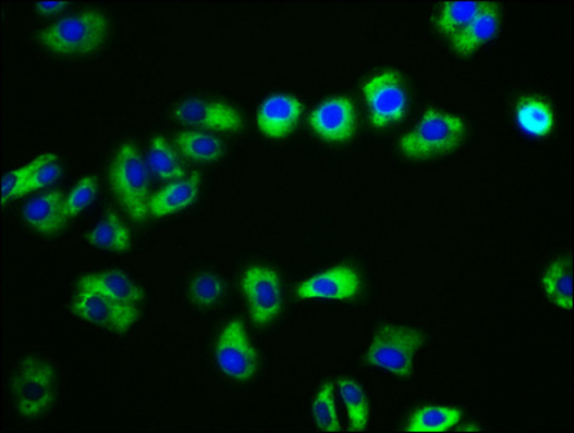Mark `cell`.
<instances>
[{"label": "cell", "mask_w": 574, "mask_h": 433, "mask_svg": "<svg viewBox=\"0 0 574 433\" xmlns=\"http://www.w3.org/2000/svg\"><path fill=\"white\" fill-rule=\"evenodd\" d=\"M109 34V16L95 8L52 22L39 30L37 39L52 54L86 57L101 50Z\"/></svg>", "instance_id": "cell-1"}, {"label": "cell", "mask_w": 574, "mask_h": 433, "mask_svg": "<svg viewBox=\"0 0 574 433\" xmlns=\"http://www.w3.org/2000/svg\"><path fill=\"white\" fill-rule=\"evenodd\" d=\"M466 136L464 119L438 109L426 110L417 125L399 139L404 158L422 162L460 148Z\"/></svg>", "instance_id": "cell-2"}, {"label": "cell", "mask_w": 574, "mask_h": 433, "mask_svg": "<svg viewBox=\"0 0 574 433\" xmlns=\"http://www.w3.org/2000/svg\"><path fill=\"white\" fill-rule=\"evenodd\" d=\"M109 185L133 221L142 223L148 219L149 170L135 144L124 143L115 150L109 166Z\"/></svg>", "instance_id": "cell-3"}, {"label": "cell", "mask_w": 574, "mask_h": 433, "mask_svg": "<svg viewBox=\"0 0 574 433\" xmlns=\"http://www.w3.org/2000/svg\"><path fill=\"white\" fill-rule=\"evenodd\" d=\"M12 395L22 418L46 415L57 399V374L51 362L37 356L25 357L13 373Z\"/></svg>", "instance_id": "cell-4"}, {"label": "cell", "mask_w": 574, "mask_h": 433, "mask_svg": "<svg viewBox=\"0 0 574 433\" xmlns=\"http://www.w3.org/2000/svg\"><path fill=\"white\" fill-rule=\"evenodd\" d=\"M423 344H425V334L420 330L382 324L369 344L366 361L377 369L407 379L413 373V366Z\"/></svg>", "instance_id": "cell-5"}, {"label": "cell", "mask_w": 574, "mask_h": 433, "mask_svg": "<svg viewBox=\"0 0 574 433\" xmlns=\"http://www.w3.org/2000/svg\"><path fill=\"white\" fill-rule=\"evenodd\" d=\"M362 91L369 122L376 129H387L406 117L408 96L402 74L394 70L374 74L363 84Z\"/></svg>", "instance_id": "cell-6"}, {"label": "cell", "mask_w": 574, "mask_h": 433, "mask_svg": "<svg viewBox=\"0 0 574 433\" xmlns=\"http://www.w3.org/2000/svg\"><path fill=\"white\" fill-rule=\"evenodd\" d=\"M247 304L248 317L256 326L270 325L283 309V289L279 273L271 268L253 264L240 282Z\"/></svg>", "instance_id": "cell-7"}, {"label": "cell", "mask_w": 574, "mask_h": 433, "mask_svg": "<svg viewBox=\"0 0 574 433\" xmlns=\"http://www.w3.org/2000/svg\"><path fill=\"white\" fill-rule=\"evenodd\" d=\"M218 369L235 382H248L259 370V355L248 337L242 320H231L222 326L213 346Z\"/></svg>", "instance_id": "cell-8"}, {"label": "cell", "mask_w": 574, "mask_h": 433, "mask_svg": "<svg viewBox=\"0 0 574 433\" xmlns=\"http://www.w3.org/2000/svg\"><path fill=\"white\" fill-rule=\"evenodd\" d=\"M71 312L88 324L110 331V333L124 334L139 321V307L124 305L99 290L77 288Z\"/></svg>", "instance_id": "cell-9"}, {"label": "cell", "mask_w": 574, "mask_h": 433, "mask_svg": "<svg viewBox=\"0 0 574 433\" xmlns=\"http://www.w3.org/2000/svg\"><path fill=\"white\" fill-rule=\"evenodd\" d=\"M362 290L363 280L357 269L350 264H337L302 281L293 294L300 300L349 302L358 298Z\"/></svg>", "instance_id": "cell-10"}, {"label": "cell", "mask_w": 574, "mask_h": 433, "mask_svg": "<svg viewBox=\"0 0 574 433\" xmlns=\"http://www.w3.org/2000/svg\"><path fill=\"white\" fill-rule=\"evenodd\" d=\"M173 117L181 125L195 129L234 134L244 127V119L234 106L221 100L188 99L173 109Z\"/></svg>", "instance_id": "cell-11"}, {"label": "cell", "mask_w": 574, "mask_h": 433, "mask_svg": "<svg viewBox=\"0 0 574 433\" xmlns=\"http://www.w3.org/2000/svg\"><path fill=\"white\" fill-rule=\"evenodd\" d=\"M308 125L310 131L325 143H349L357 132V109L350 97H331L316 106L310 112Z\"/></svg>", "instance_id": "cell-12"}, {"label": "cell", "mask_w": 574, "mask_h": 433, "mask_svg": "<svg viewBox=\"0 0 574 433\" xmlns=\"http://www.w3.org/2000/svg\"><path fill=\"white\" fill-rule=\"evenodd\" d=\"M304 110V104L295 96L271 95L257 109L256 125L266 138L284 139L300 125Z\"/></svg>", "instance_id": "cell-13"}, {"label": "cell", "mask_w": 574, "mask_h": 433, "mask_svg": "<svg viewBox=\"0 0 574 433\" xmlns=\"http://www.w3.org/2000/svg\"><path fill=\"white\" fill-rule=\"evenodd\" d=\"M501 9L496 2H483L480 11L474 20L461 29L460 33L449 38L452 50L461 57H469L487 46L500 33Z\"/></svg>", "instance_id": "cell-14"}, {"label": "cell", "mask_w": 574, "mask_h": 433, "mask_svg": "<svg viewBox=\"0 0 574 433\" xmlns=\"http://www.w3.org/2000/svg\"><path fill=\"white\" fill-rule=\"evenodd\" d=\"M201 175L198 172L172 181L149 198L148 210L154 219L181 213L197 201L201 191Z\"/></svg>", "instance_id": "cell-15"}, {"label": "cell", "mask_w": 574, "mask_h": 433, "mask_svg": "<svg viewBox=\"0 0 574 433\" xmlns=\"http://www.w3.org/2000/svg\"><path fill=\"white\" fill-rule=\"evenodd\" d=\"M64 193L51 189L26 202L22 216L30 228L44 236L60 232L66 223L64 216Z\"/></svg>", "instance_id": "cell-16"}, {"label": "cell", "mask_w": 574, "mask_h": 433, "mask_svg": "<svg viewBox=\"0 0 574 433\" xmlns=\"http://www.w3.org/2000/svg\"><path fill=\"white\" fill-rule=\"evenodd\" d=\"M77 288L99 290L111 299L132 307H141L145 300L144 289L122 271L87 273L80 277Z\"/></svg>", "instance_id": "cell-17"}, {"label": "cell", "mask_w": 574, "mask_h": 433, "mask_svg": "<svg viewBox=\"0 0 574 433\" xmlns=\"http://www.w3.org/2000/svg\"><path fill=\"white\" fill-rule=\"evenodd\" d=\"M546 298L562 311L572 312L573 298V260L571 256H560L551 260L541 277Z\"/></svg>", "instance_id": "cell-18"}, {"label": "cell", "mask_w": 574, "mask_h": 433, "mask_svg": "<svg viewBox=\"0 0 574 433\" xmlns=\"http://www.w3.org/2000/svg\"><path fill=\"white\" fill-rule=\"evenodd\" d=\"M515 122L525 135L547 138L554 131L555 116L551 106L538 97H524L515 108Z\"/></svg>", "instance_id": "cell-19"}, {"label": "cell", "mask_w": 574, "mask_h": 433, "mask_svg": "<svg viewBox=\"0 0 574 433\" xmlns=\"http://www.w3.org/2000/svg\"><path fill=\"white\" fill-rule=\"evenodd\" d=\"M86 240L97 249L126 253L132 247V233L123 220L110 211L87 233Z\"/></svg>", "instance_id": "cell-20"}, {"label": "cell", "mask_w": 574, "mask_h": 433, "mask_svg": "<svg viewBox=\"0 0 574 433\" xmlns=\"http://www.w3.org/2000/svg\"><path fill=\"white\" fill-rule=\"evenodd\" d=\"M175 146L186 159L197 163L220 161L225 152V146L220 139L201 131L178 132Z\"/></svg>", "instance_id": "cell-21"}, {"label": "cell", "mask_w": 574, "mask_h": 433, "mask_svg": "<svg viewBox=\"0 0 574 433\" xmlns=\"http://www.w3.org/2000/svg\"><path fill=\"white\" fill-rule=\"evenodd\" d=\"M461 409L452 406H423L408 419L406 431L413 433H442L452 431L462 421Z\"/></svg>", "instance_id": "cell-22"}, {"label": "cell", "mask_w": 574, "mask_h": 433, "mask_svg": "<svg viewBox=\"0 0 574 433\" xmlns=\"http://www.w3.org/2000/svg\"><path fill=\"white\" fill-rule=\"evenodd\" d=\"M341 400L344 401L349 428L351 432H363L369 423V400L362 384L350 378H341L337 382Z\"/></svg>", "instance_id": "cell-23"}, {"label": "cell", "mask_w": 574, "mask_h": 433, "mask_svg": "<svg viewBox=\"0 0 574 433\" xmlns=\"http://www.w3.org/2000/svg\"><path fill=\"white\" fill-rule=\"evenodd\" d=\"M148 165L158 178L169 181V183L186 176L185 166L182 165L180 157L163 136L157 135L150 140Z\"/></svg>", "instance_id": "cell-24"}, {"label": "cell", "mask_w": 574, "mask_h": 433, "mask_svg": "<svg viewBox=\"0 0 574 433\" xmlns=\"http://www.w3.org/2000/svg\"><path fill=\"white\" fill-rule=\"evenodd\" d=\"M480 7H483V2H478V0L444 2L435 20L436 29L443 37H453L474 20L476 13L480 11Z\"/></svg>", "instance_id": "cell-25"}, {"label": "cell", "mask_w": 574, "mask_h": 433, "mask_svg": "<svg viewBox=\"0 0 574 433\" xmlns=\"http://www.w3.org/2000/svg\"><path fill=\"white\" fill-rule=\"evenodd\" d=\"M224 296V282L216 273H198L188 285V298L194 307L208 309L216 307Z\"/></svg>", "instance_id": "cell-26"}, {"label": "cell", "mask_w": 574, "mask_h": 433, "mask_svg": "<svg viewBox=\"0 0 574 433\" xmlns=\"http://www.w3.org/2000/svg\"><path fill=\"white\" fill-rule=\"evenodd\" d=\"M313 417L316 426L323 432H340L342 430L340 415L335 404V392L332 383H323L318 388L313 401Z\"/></svg>", "instance_id": "cell-27"}, {"label": "cell", "mask_w": 574, "mask_h": 433, "mask_svg": "<svg viewBox=\"0 0 574 433\" xmlns=\"http://www.w3.org/2000/svg\"><path fill=\"white\" fill-rule=\"evenodd\" d=\"M97 193H99V181L95 175H86L77 181L64 200L65 220H73L82 214L95 201Z\"/></svg>", "instance_id": "cell-28"}, {"label": "cell", "mask_w": 574, "mask_h": 433, "mask_svg": "<svg viewBox=\"0 0 574 433\" xmlns=\"http://www.w3.org/2000/svg\"><path fill=\"white\" fill-rule=\"evenodd\" d=\"M38 157L33 161L25 163L16 170L8 172L2 180V206L17 200V198L28 196L30 180L37 170Z\"/></svg>", "instance_id": "cell-29"}, {"label": "cell", "mask_w": 574, "mask_h": 433, "mask_svg": "<svg viewBox=\"0 0 574 433\" xmlns=\"http://www.w3.org/2000/svg\"><path fill=\"white\" fill-rule=\"evenodd\" d=\"M60 176L61 166L58 157L53 153L39 154L37 170L30 180L28 194L48 187V185L56 183Z\"/></svg>", "instance_id": "cell-30"}, {"label": "cell", "mask_w": 574, "mask_h": 433, "mask_svg": "<svg viewBox=\"0 0 574 433\" xmlns=\"http://www.w3.org/2000/svg\"><path fill=\"white\" fill-rule=\"evenodd\" d=\"M66 7H70V3L64 2V0H52V2L41 0V2L35 3V11L41 15H53V13L64 11Z\"/></svg>", "instance_id": "cell-31"}, {"label": "cell", "mask_w": 574, "mask_h": 433, "mask_svg": "<svg viewBox=\"0 0 574 433\" xmlns=\"http://www.w3.org/2000/svg\"><path fill=\"white\" fill-rule=\"evenodd\" d=\"M479 428L476 426H468V428H461L460 432H478Z\"/></svg>", "instance_id": "cell-32"}]
</instances>
